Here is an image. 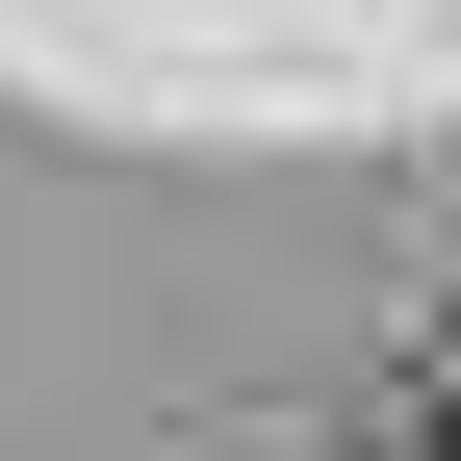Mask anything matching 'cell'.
<instances>
[{"label":"cell","mask_w":461,"mask_h":461,"mask_svg":"<svg viewBox=\"0 0 461 461\" xmlns=\"http://www.w3.org/2000/svg\"><path fill=\"white\" fill-rule=\"evenodd\" d=\"M359 461H461V411H384V436H359Z\"/></svg>","instance_id":"obj_1"}]
</instances>
